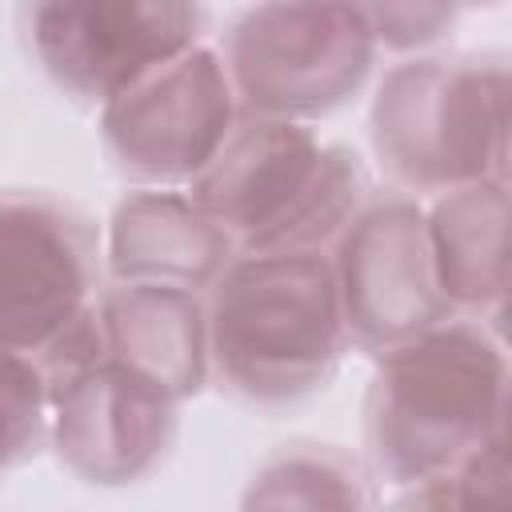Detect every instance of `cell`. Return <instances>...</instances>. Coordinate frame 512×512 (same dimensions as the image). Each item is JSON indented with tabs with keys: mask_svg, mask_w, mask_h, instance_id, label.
<instances>
[{
	"mask_svg": "<svg viewBox=\"0 0 512 512\" xmlns=\"http://www.w3.org/2000/svg\"><path fill=\"white\" fill-rule=\"evenodd\" d=\"M100 232L56 192H0V352L48 360L92 312Z\"/></svg>",
	"mask_w": 512,
	"mask_h": 512,
	"instance_id": "obj_7",
	"label": "cell"
},
{
	"mask_svg": "<svg viewBox=\"0 0 512 512\" xmlns=\"http://www.w3.org/2000/svg\"><path fill=\"white\" fill-rule=\"evenodd\" d=\"M388 512H508L504 444L488 448L456 472L412 484Z\"/></svg>",
	"mask_w": 512,
	"mask_h": 512,
	"instance_id": "obj_16",
	"label": "cell"
},
{
	"mask_svg": "<svg viewBox=\"0 0 512 512\" xmlns=\"http://www.w3.org/2000/svg\"><path fill=\"white\" fill-rule=\"evenodd\" d=\"M376 40L352 4H260L224 32L220 64L240 116L304 124L344 108L368 80Z\"/></svg>",
	"mask_w": 512,
	"mask_h": 512,
	"instance_id": "obj_5",
	"label": "cell"
},
{
	"mask_svg": "<svg viewBox=\"0 0 512 512\" xmlns=\"http://www.w3.org/2000/svg\"><path fill=\"white\" fill-rule=\"evenodd\" d=\"M108 272L116 284L212 288L236 260L228 232L180 188L128 192L108 224Z\"/></svg>",
	"mask_w": 512,
	"mask_h": 512,
	"instance_id": "obj_12",
	"label": "cell"
},
{
	"mask_svg": "<svg viewBox=\"0 0 512 512\" xmlns=\"http://www.w3.org/2000/svg\"><path fill=\"white\" fill-rule=\"evenodd\" d=\"M240 512H372V484L352 452L292 440L260 460Z\"/></svg>",
	"mask_w": 512,
	"mask_h": 512,
	"instance_id": "obj_14",
	"label": "cell"
},
{
	"mask_svg": "<svg viewBox=\"0 0 512 512\" xmlns=\"http://www.w3.org/2000/svg\"><path fill=\"white\" fill-rule=\"evenodd\" d=\"M48 440V380L36 360L0 352V480L24 468Z\"/></svg>",
	"mask_w": 512,
	"mask_h": 512,
	"instance_id": "obj_15",
	"label": "cell"
},
{
	"mask_svg": "<svg viewBox=\"0 0 512 512\" xmlns=\"http://www.w3.org/2000/svg\"><path fill=\"white\" fill-rule=\"evenodd\" d=\"M368 28H372V40L376 48H424L432 40L444 36V28L456 20V8H424V4H372V8H360Z\"/></svg>",
	"mask_w": 512,
	"mask_h": 512,
	"instance_id": "obj_17",
	"label": "cell"
},
{
	"mask_svg": "<svg viewBox=\"0 0 512 512\" xmlns=\"http://www.w3.org/2000/svg\"><path fill=\"white\" fill-rule=\"evenodd\" d=\"M236 244V256L320 252L372 196L364 160L304 124L240 116L188 192Z\"/></svg>",
	"mask_w": 512,
	"mask_h": 512,
	"instance_id": "obj_3",
	"label": "cell"
},
{
	"mask_svg": "<svg viewBox=\"0 0 512 512\" xmlns=\"http://www.w3.org/2000/svg\"><path fill=\"white\" fill-rule=\"evenodd\" d=\"M376 360L364 456L384 484L412 488L504 444L508 356L496 328L444 320Z\"/></svg>",
	"mask_w": 512,
	"mask_h": 512,
	"instance_id": "obj_1",
	"label": "cell"
},
{
	"mask_svg": "<svg viewBox=\"0 0 512 512\" xmlns=\"http://www.w3.org/2000/svg\"><path fill=\"white\" fill-rule=\"evenodd\" d=\"M372 152L400 196H444L504 180L508 60L428 56L388 68L372 100Z\"/></svg>",
	"mask_w": 512,
	"mask_h": 512,
	"instance_id": "obj_4",
	"label": "cell"
},
{
	"mask_svg": "<svg viewBox=\"0 0 512 512\" xmlns=\"http://www.w3.org/2000/svg\"><path fill=\"white\" fill-rule=\"evenodd\" d=\"M240 124L220 52L196 44L104 104L100 140L116 172L140 184H192Z\"/></svg>",
	"mask_w": 512,
	"mask_h": 512,
	"instance_id": "obj_8",
	"label": "cell"
},
{
	"mask_svg": "<svg viewBox=\"0 0 512 512\" xmlns=\"http://www.w3.org/2000/svg\"><path fill=\"white\" fill-rule=\"evenodd\" d=\"M432 272L440 296L452 316L492 320L500 332L504 300H508V184L484 180L456 192L436 196L432 212H424Z\"/></svg>",
	"mask_w": 512,
	"mask_h": 512,
	"instance_id": "obj_13",
	"label": "cell"
},
{
	"mask_svg": "<svg viewBox=\"0 0 512 512\" xmlns=\"http://www.w3.org/2000/svg\"><path fill=\"white\" fill-rule=\"evenodd\" d=\"M48 380V440L84 484L120 488L144 480L176 444V404L96 352L92 312L40 360Z\"/></svg>",
	"mask_w": 512,
	"mask_h": 512,
	"instance_id": "obj_6",
	"label": "cell"
},
{
	"mask_svg": "<svg viewBox=\"0 0 512 512\" xmlns=\"http://www.w3.org/2000/svg\"><path fill=\"white\" fill-rule=\"evenodd\" d=\"M348 344L384 356L452 320L428 248L424 208L400 192H372L332 256Z\"/></svg>",
	"mask_w": 512,
	"mask_h": 512,
	"instance_id": "obj_9",
	"label": "cell"
},
{
	"mask_svg": "<svg viewBox=\"0 0 512 512\" xmlns=\"http://www.w3.org/2000/svg\"><path fill=\"white\" fill-rule=\"evenodd\" d=\"M96 352L124 364L172 404L196 396L208 380L204 300L168 284H116L92 304Z\"/></svg>",
	"mask_w": 512,
	"mask_h": 512,
	"instance_id": "obj_11",
	"label": "cell"
},
{
	"mask_svg": "<svg viewBox=\"0 0 512 512\" xmlns=\"http://www.w3.org/2000/svg\"><path fill=\"white\" fill-rule=\"evenodd\" d=\"M44 76L80 104H108L144 72L196 48L204 8L148 0L28 4L20 12Z\"/></svg>",
	"mask_w": 512,
	"mask_h": 512,
	"instance_id": "obj_10",
	"label": "cell"
},
{
	"mask_svg": "<svg viewBox=\"0 0 512 512\" xmlns=\"http://www.w3.org/2000/svg\"><path fill=\"white\" fill-rule=\"evenodd\" d=\"M208 376L248 408H292L336 376L348 332L324 252L236 256L204 300Z\"/></svg>",
	"mask_w": 512,
	"mask_h": 512,
	"instance_id": "obj_2",
	"label": "cell"
}]
</instances>
